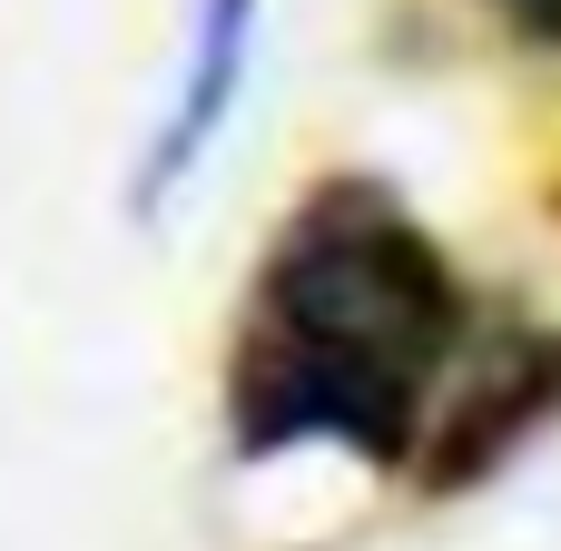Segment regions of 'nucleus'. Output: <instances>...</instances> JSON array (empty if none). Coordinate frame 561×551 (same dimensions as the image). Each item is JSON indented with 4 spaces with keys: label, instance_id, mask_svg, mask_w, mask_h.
I'll list each match as a JSON object with an SVG mask.
<instances>
[{
    "label": "nucleus",
    "instance_id": "f257e3e1",
    "mask_svg": "<svg viewBox=\"0 0 561 551\" xmlns=\"http://www.w3.org/2000/svg\"><path fill=\"white\" fill-rule=\"evenodd\" d=\"M454 345L463 286L434 237L375 177H325L266 246L237 355V444H345L365 463H414Z\"/></svg>",
    "mask_w": 561,
    "mask_h": 551
},
{
    "label": "nucleus",
    "instance_id": "f03ea898",
    "mask_svg": "<svg viewBox=\"0 0 561 551\" xmlns=\"http://www.w3.org/2000/svg\"><path fill=\"white\" fill-rule=\"evenodd\" d=\"M256 20H266V0H197L178 99H168L148 158H138V217H158V207L207 168V148L227 138V118H237V99H247V69H256Z\"/></svg>",
    "mask_w": 561,
    "mask_h": 551
},
{
    "label": "nucleus",
    "instance_id": "7ed1b4c3",
    "mask_svg": "<svg viewBox=\"0 0 561 551\" xmlns=\"http://www.w3.org/2000/svg\"><path fill=\"white\" fill-rule=\"evenodd\" d=\"M483 10H503L523 39H552V49H561V0H483Z\"/></svg>",
    "mask_w": 561,
    "mask_h": 551
}]
</instances>
